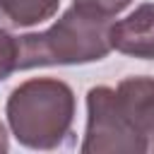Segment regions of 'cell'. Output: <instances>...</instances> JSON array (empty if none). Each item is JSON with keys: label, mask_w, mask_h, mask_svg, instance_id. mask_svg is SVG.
I'll list each match as a JSON object with an SVG mask.
<instances>
[{"label": "cell", "mask_w": 154, "mask_h": 154, "mask_svg": "<svg viewBox=\"0 0 154 154\" xmlns=\"http://www.w3.org/2000/svg\"><path fill=\"white\" fill-rule=\"evenodd\" d=\"M108 38L111 48L123 55L154 60V2H142L128 17L111 24Z\"/></svg>", "instance_id": "obj_4"}, {"label": "cell", "mask_w": 154, "mask_h": 154, "mask_svg": "<svg viewBox=\"0 0 154 154\" xmlns=\"http://www.w3.org/2000/svg\"><path fill=\"white\" fill-rule=\"evenodd\" d=\"M118 103L137 135L154 152V77H125L116 87Z\"/></svg>", "instance_id": "obj_5"}, {"label": "cell", "mask_w": 154, "mask_h": 154, "mask_svg": "<svg viewBox=\"0 0 154 154\" xmlns=\"http://www.w3.org/2000/svg\"><path fill=\"white\" fill-rule=\"evenodd\" d=\"M108 29L111 24L106 17L72 5L48 29L17 38V70L99 63L113 51Z\"/></svg>", "instance_id": "obj_2"}, {"label": "cell", "mask_w": 154, "mask_h": 154, "mask_svg": "<svg viewBox=\"0 0 154 154\" xmlns=\"http://www.w3.org/2000/svg\"><path fill=\"white\" fill-rule=\"evenodd\" d=\"M17 53H19L17 36H12L0 26V82H5L17 70Z\"/></svg>", "instance_id": "obj_7"}, {"label": "cell", "mask_w": 154, "mask_h": 154, "mask_svg": "<svg viewBox=\"0 0 154 154\" xmlns=\"http://www.w3.org/2000/svg\"><path fill=\"white\" fill-rule=\"evenodd\" d=\"M77 99L58 77H34L17 84L5 103L10 135L26 149L51 152L65 144L72 132Z\"/></svg>", "instance_id": "obj_1"}, {"label": "cell", "mask_w": 154, "mask_h": 154, "mask_svg": "<svg viewBox=\"0 0 154 154\" xmlns=\"http://www.w3.org/2000/svg\"><path fill=\"white\" fill-rule=\"evenodd\" d=\"M7 149H10V135H7L5 125L0 123V154H5Z\"/></svg>", "instance_id": "obj_9"}, {"label": "cell", "mask_w": 154, "mask_h": 154, "mask_svg": "<svg viewBox=\"0 0 154 154\" xmlns=\"http://www.w3.org/2000/svg\"><path fill=\"white\" fill-rule=\"evenodd\" d=\"M82 154H144L149 152L147 142L137 135L128 116L118 103L113 87L99 84L87 91V130L79 144Z\"/></svg>", "instance_id": "obj_3"}, {"label": "cell", "mask_w": 154, "mask_h": 154, "mask_svg": "<svg viewBox=\"0 0 154 154\" xmlns=\"http://www.w3.org/2000/svg\"><path fill=\"white\" fill-rule=\"evenodd\" d=\"M60 7V0H0V19L10 26H36L48 22Z\"/></svg>", "instance_id": "obj_6"}, {"label": "cell", "mask_w": 154, "mask_h": 154, "mask_svg": "<svg viewBox=\"0 0 154 154\" xmlns=\"http://www.w3.org/2000/svg\"><path fill=\"white\" fill-rule=\"evenodd\" d=\"M130 2L132 0H72V5H77V7H82V10L91 12V14L106 17V19L120 14Z\"/></svg>", "instance_id": "obj_8"}]
</instances>
